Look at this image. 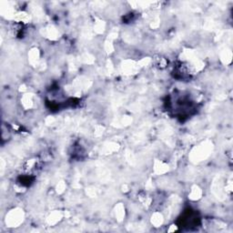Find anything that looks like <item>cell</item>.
<instances>
[{
	"label": "cell",
	"mask_w": 233,
	"mask_h": 233,
	"mask_svg": "<svg viewBox=\"0 0 233 233\" xmlns=\"http://www.w3.org/2000/svg\"><path fill=\"white\" fill-rule=\"evenodd\" d=\"M155 64H156V67H158L159 68H164L167 67L168 65V61L165 57H161V56H159L156 59H155Z\"/></svg>",
	"instance_id": "obj_1"
}]
</instances>
